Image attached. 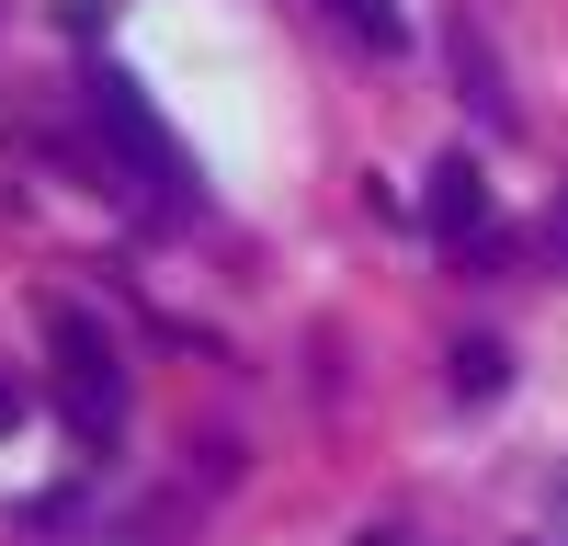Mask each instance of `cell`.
<instances>
[{
    "label": "cell",
    "mask_w": 568,
    "mask_h": 546,
    "mask_svg": "<svg viewBox=\"0 0 568 546\" xmlns=\"http://www.w3.org/2000/svg\"><path fill=\"white\" fill-rule=\"evenodd\" d=\"M535 251H546V262L568 273V182H557V205H546V228H535Z\"/></svg>",
    "instance_id": "7"
},
{
    "label": "cell",
    "mask_w": 568,
    "mask_h": 546,
    "mask_svg": "<svg viewBox=\"0 0 568 546\" xmlns=\"http://www.w3.org/2000/svg\"><path fill=\"white\" fill-rule=\"evenodd\" d=\"M329 12H342L364 46H398V34H409V23H398V0H329Z\"/></svg>",
    "instance_id": "5"
},
{
    "label": "cell",
    "mask_w": 568,
    "mask_h": 546,
    "mask_svg": "<svg viewBox=\"0 0 568 546\" xmlns=\"http://www.w3.org/2000/svg\"><path fill=\"white\" fill-rule=\"evenodd\" d=\"M12 422H23V387H12V376H0V433H12Z\"/></svg>",
    "instance_id": "8"
},
{
    "label": "cell",
    "mask_w": 568,
    "mask_h": 546,
    "mask_svg": "<svg viewBox=\"0 0 568 546\" xmlns=\"http://www.w3.org/2000/svg\"><path fill=\"white\" fill-rule=\"evenodd\" d=\"M420 205H433V228H444V240H478V216H489V182H478V160H433V194H420Z\"/></svg>",
    "instance_id": "3"
},
{
    "label": "cell",
    "mask_w": 568,
    "mask_h": 546,
    "mask_svg": "<svg viewBox=\"0 0 568 546\" xmlns=\"http://www.w3.org/2000/svg\"><path fill=\"white\" fill-rule=\"evenodd\" d=\"M455 69H466V103H478L489 125H511V91H500V69H489V46L466 34V23H455Z\"/></svg>",
    "instance_id": "4"
},
{
    "label": "cell",
    "mask_w": 568,
    "mask_h": 546,
    "mask_svg": "<svg viewBox=\"0 0 568 546\" xmlns=\"http://www.w3.org/2000/svg\"><path fill=\"white\" fill-rule=\"evenodd\" d=\"M45 353H58V410H69V433L103 455L114 433H125V353H114V331L91 307H58L45 318Z\"/></svg>",
    "instance_id": "1"
},
{
    "label": "cell",
    "mask_w": 568,
    "mask_h": 546,
    "mask_svg": "<svg viewBox=\"0 0 568 546\" xmlns=\"http://www.w3.org/2000/svg\"><path fill=\"white\" fill-rule=\"evenodd\" d=\"M91 114H103V136H114V160L136 171V182H149V194H194V160H182V136L149 114V91H136L125 69H103V80H91Z\"/></svg>",
    "instance_id": "2"
},
{
    "label": "cell",
    "mask_w": 568,
    "mask_h": 546,
    "mask_svg": "<svg viewBox=\"0 0 568 546\" xmlns=\"http://www.w3.org/2000/svg\"><path fill=\"white\" fill-rule=\"evenodd\" d=\"M500 364H511L500 342H455V387H466V398H489V387H500Z\"/></svg>",
    "instance_id": "6"
}]
</instances>
